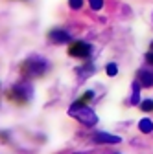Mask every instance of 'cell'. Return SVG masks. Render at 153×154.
<instances>
[{
  "label": "cell",
  "instance_id": "cell-3",
  "mask_svg": "<svg viewBox=\"0 0 153 154\" xmlns=\"http://www.w3.org/2000/svg\"><path fill=\"white\" fill-rule=\"evenodd\" d=\"M31 97H33V86L30 83H17L8 92V99L17 105H26L30 103Z\"/></svg>",
  "mask_w": 153,
  "mask_h": 154
},
{
  "label": "cell",
  "instance_id": "cell-6",
  "mask_svg": "<svg viewBox=\"0 0 153 154\" xmlns=\"http://www.w3.org/2000/svg\"><path fill=\"white\" fill-rule=\"evenodd\" d=\"M92 141L100 145H116V143H122V138L114 136V134H107V132H94Z\"/></svg>",
  "mask_w": 153,
  "mask_h": 154
},
{
  "label": "cell",
  "instance_id": "cell-12",
  "mask_svg": "<svg viewBox=\"0 0 153 154\" xmlns=\"http://www.w3.org/2000/svg\"><path fill=\"white\" fill-rule=\"evenodd\" d=\"M105 73L109 75V77H114L118 73V64L116 63H109L107 66H105Z\"/></svg>",
  "mask_w": 153,
  "mask_h": 154
},
{
  "label": "cell",
  "instance_id": "cell-8",
  "mask_svg": "<svg viewBox=\"0 0 153 154\" xmlns=\"http://www.w3.org/2000/svg\"><path fill=\"white\" fill-rule=\"evenodd\" d=\"M140 83H138V79L137 81H133V85H131V99H129V103L131 105H140Z\"/></svg>",
  "mask_w": 153,
  "mask_h": 154
},
{
  "label": "cell",
  "instance_id": "cell-7",
  "mask_svg": "<svg viewBox=\"0 0 153 154\" xmlns=\"http://www.w3.org/2000/svg\"><path fill=\"white\" fill-rule=\"evenodd\" d=\"M137 79H138V83H140L142 86L151 88V86H153V72H151V70H138Z\"/></svg>",
  "mask_w": 153,
  "mask_h": 154
},
{
  "label": "cell",
  "instance_id": "cell-1",
  "mask_svg": "<svg viewBox=\"0 0 153 154\" xmlns=\"http://www.w3.org/2000/svg\"><path fill=\"white\" fill-rule=\"evenodd\" d=\"M48 68H50V63L41 55H30L21 64V72H22L24 77H28V79H35V77L44 75Z\"/></svg>",
  "mask_w": 153,
  "mask_h": 154
},
{
  "label": "cell",
  "instance_id": "cell-10",
  "mask_svg": "<svg viewBox=\"0 0 153 154\" xmlns=\"http://www.w3.org/2000/svg\"><path fill=\"white\" fill-rule=\"evenodd\" d=\"M94 97H96V94H94V90H87V92H83L81 94V97L78 99L80 103H83V105H89Z\"/></svg>",
  "mask_w": 153,
  "mask_h": 154
},
{
  "label": "cell",
  "instance_id": "cell-5",
  "mask_svg": "<svg viewBox=\"0 0 153 154\" xmlns=\"http://www.w3.org/2000/svg\"><path fill=\"white\" fill-rule=\"evenodd\" d=\"M48 41L52 44H67V42H72V37L67 29H61V28H54L48 31Z\"/></svg>",
  "mask_w": 153,
  "mask_h": 154
},
{
  "label": "cell",
  "instance_id": "cell-16",
  "mask_svg": "<svg viewBox=\"0 0 153 154\" xmlns=\"http://www.w3.org/2000/svg\"><path fill=\"white\" fill-rule=\"evenodd\" d=\"M146 63H148L149 66H153V50H149V51L146 53Z\"/></svg>",
  "mask_w": 153,
  "mask_h": 154
},
{
  "label": "cell",
  "instance_id": "cell-11",
  "mask_svg": "<svg viewBox=\"0 0 153 154\" xmlns=\"http://www.w3.org/2000/svg\"><path fill=\"white\" fill-rule=\"evenodd\" d=\"M140 110L146 112V114L153 112V99H144V101H140Z\"/></svg>",
  "mask_w": 153,
  "mask_h": 154
},
{
  "label": "cell",
  "instance_id": "cell-15",
  "mask_svg": "<svg viewBox=\"0 0 153 154\" xmlns=\"http://www.w3.org/2000/svg\"><path fill=\"white\" fill-rule=\"evenodd\" d=\"M0 140H2V143H9V132L8 130H0Z\"/></svg>",
  "mask_w": 153,
  "mask_h": 154
},
{
  "label": "cell",
  "instance_id": "cell-2",
  "mask_svg": "<svg viewBox=\"0 0 153 154\" xmlns=\"http://www.w3.org/2000/svg\"><path fill=\"white\" fill-rule=\"evenodd\" d=\"M68 116H72V118H76L83 127H94V125H98V116L96 112H94L92 108H89L87 105L80 103V101H74L68 108Z\"/></svg>",
  "mask_w": 153,
  "mask_h": 154
},
{
  "label": "cell",
  "instance_id": "cell-13",
  "mask_svg": "<svg viewBox=\"0 0 153 154\" xmlns=\"http://www.w3.org/2000/svg\"><path fill=\"white\" fill-rule=\"evenodd\" d=\"M89 6H90V9H94V11H100V9L103 8V0H89Z\"/></svg>",
  "mask_w": 153,
  "mask_h": 154
},
{
  "label": "cell",
  "instance_id": "cell-14",
  "mask_svg": "<svg viewBox=\"0 0 153 154\" xmlns=\"http://www.w3.org/2000/svg\"><path fill=\"white\" fill-rule=\"evenodd\" d=\"M68 6L72 9H81L83 8V0H68Z\"/></svg>",
  "mask_w": 153,
  "mask_h": 154
},
{
  "label": "cell",
  "instance_id": "cell-17",
  "mask_svg": "<svg viewBox=\"0 0 153 154\" xmlns=\"http://www.w3.org/2000/svg\"><path fill=\"white\" fill-rule=\"evenodd\" d=\"M151 50H153V42H151Z\"/></svg>",
  "mask_w": 153,
  "mask_h": 154
},
{
  "label": "cell",
  "instance_id": "cell-9",
  "mask_svg": "<svg viewBox=\"0 0 153 154\" xmlns=\"http://www.w3.org/2000/svg\"><path fill=\"white\" fill-rule=\"evenodd\" d=\"M138 130H140L142 134H149V132H153V121H151L149 118H142V119L138 121Z\"/></svg>",
  "mask_w": 153,
  "mask_h": 154
},
{
  "label": "cell",
  "instance_id": "cell-4",
  "mask_svg": "<svg viewBox=\"0 0 153 154\" xmlns=\"http://www.w3.org/2000/svg\"><path fill=\"white\" fill-rule=\"evenodd\" d=\"M92 51V46L85 41H74L68 46V55L76 57V59H89Z\"/></svg>",
  "mask_w": 153,
  "mask_h": 154
}]
</instances>
